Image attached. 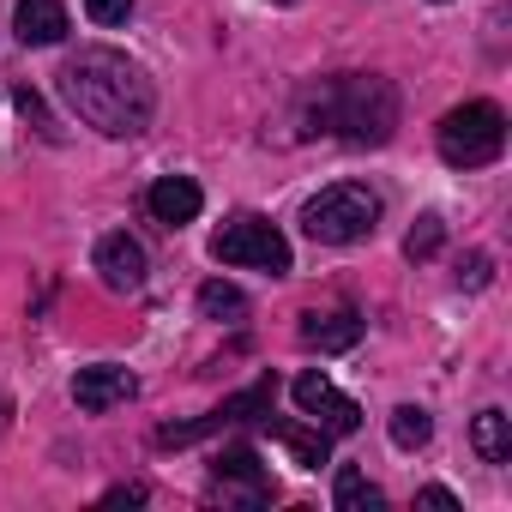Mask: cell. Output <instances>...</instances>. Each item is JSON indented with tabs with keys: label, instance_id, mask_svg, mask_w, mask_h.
Listing matches in <instances>:
<instances>
[{
	"label": "cell",
	"instance_id": "obj_1",
	"mask_svg": "<svg viewBox=\"0 0 512 512\" xmlns=\"http://www.w3.org/2000/svg\"><path fill=\"white\" fill-rule=\"evenodd\" d=\"M61 91H67L73 115H79L85 127H97L103 139H139V133L151 127V115H157L151 79H145L121 49H103V43L79 49V55L61 67Z\"/></svg>",
	"mask_w": 512,
	"mask_h": 512
},
{
	"label": "cell",
	"instance_id": "obj_2",
	"mask_svg": "<svg viewBox=\"0 0 512 512\" xmlns=\"http://www.w3.org/2000/svg\"><path fill=\"white\" fill-rule=\"evenodd\" d=\"M302 139L308 133H338L350 145H386L392 127H398V91L374 73H344V79H320L308 97H302V115H296Z\"/></svg>",
	"mask_w": 512,
	"mask_h": 512
},
{
	"label": "cell",
	"instance_id": "obj_3",
	"mask_svg": "<svg viewBox=\"0 0 512 512\" xmlns=\"http://www.w3.org/2000/svg\"><path fill=\"white\" fill-rule=\"evenodd\" d=\"M302 229H308V241H326V247L368 241L380 229V193L362 181H338L302 205Z\"/></svg>",
	"mask_w": 512,
	"mask_h": 512
},
{
	"label": "cell",
	"instance_id": "obj_4",
	"mask_svg": "<svg viewBox=\"0 0 512 512\" xmlns=\"http://www.w3.org/2000/svg\"><path fill=\"white\" fill-rule=\"evenodd\" d=\"M506 151V115L500 103H458L446 121H440V157L452 169H482Z\"/></svg>",
	"mask_w": 512,
	"mask_h": 512
},
{
	"label": "cell",
	"instance_id": "obj_5",
	"mask_svg": "<svg viewBox=\"0 0 512 512\" xmlns=\"http://www.w3.org/2000/svg\"><path fill=\"white\" fill-rule=\"evenodd\" d=\"M211 260H217V266H247V272L284 278V272H290V241H284L266 217H229V223L211 235Z\"/></svg>",
	"mask_w": 512,
	"mask_h": 512
},
{
	"label": "cell",
	"instance_id": "obj_6",
	"mask_svg": "<svg viewBox=\"0 0 512 512\" xmlns=\"http://www.w3.org/2000/svg\"><path fill=\"white\" fill-rule=\"evenodd\" d=\"M272 398H278V380L266 374V380H253L247 392L223 398V404H217L211 416H199V422H169V428H157V446H163V452H175V446H193V440H205V434L229 428V422H260V416L272 410Z\"/></svg>",
	"mask_w": 512,
	"mask_h": 512
},
{
	"label": "cell",
	"instance_id": "obj_7",
	"mask_svg": "<svg viewBox=\"0 0 512 512\" xmlns=\"http://www.w3.org/2000/svg\"><path fill=\"white\" fill-rule=\"evenodd\" d=\"M211 482H217L223 500H241V506H272V494H278L272 470L260 464L253 446H223L217 464H211Z\"/></svg>",
	"mask_w": 512,
	"mask_h": 512
},
{
	"label": "cell",
	"instance_id": "obj_8",
	"mask_svg": "<svg viewBox=\"0 0 512 512\" xmlns=\"http://www.w3.org/2000/svg\"><path fill=\"white\" fill-rule=\"evenodd\" d=\"M290 392H296V404H302V410H308V416H314L326 434H356V428H362V410H356V398H344V392H338V386H332L320 368H308V374H302Z\"/></svg>",
	"mask_w": 512,
	"mask_h": 512
},
{
	"label": "cell",
	"instance_id": "obj_9",
	"mask_svg": "<svg viewBox=\"0 0 512 512\" xmlns=\"http://www.w3.org/2000/svg\"><path fill=\"white\" fill-rule=\"evenodd\" d=\"M97 278H103V290H115V296L145 290V247H139L127 229L97 241Z\"/></svg>",
	"mask_w": 512,
	"mask_h": 512
},
{
	"label": "cell",
	"instance_id": "obj_10",
	"mask_svg": "<svg viewBox=\"0 0 512 512\" xmlns=\"http://www.w3.org/2000/svg\"><path fill=\"white\" fill-rule=\"evenodd\" d=\"M133 392H139V380H133L127 368H115V362H97V368H79V374H73V404H79L85 416H103V410L127 404Z\"/></svg>",
	"mask_w": 512,
	"mask_h": 512
},
{
	"label": "cell",
	"instance_id": "obj_11",
	"mask_svg": "<svg viewBox=\"0 0 512 512\" xmlns=\"http://www.w3.org/2000/svg\"><path fill=\"white\" fill-rule=\"evenodd\" d=\"M13 31L25 49H55L67 37V7L61 0H19L13 7Z\"/></svg>",
	"mask_w": 512,
	"mask_h": 512
},
{
	"label": "cell",
	"instance_id": "obj_12",
	"mask_svg": "<svg viewBox=\"0 0 512 512\" xmlns=\"http://www.w3.org/2000/svg\"><path fill=\"white\" fill-rule=\"evenodd\" d=\"M145 205H151V217H157L163 229H181V223L199 217L205 193H199V181H187V175H163V181L145 193Z\"/></svg>",
	"mask_w": 512,
	"mask_h": 512
},
{
	"label": "cell",
	"instance_id": "obj_13",
	"mask_svg": "<svg viewBox=\"0 0 512 512\" xmlns=\"http://www.w3.org/2000/svg\"><path fill=\"white\" fill-rule=\"evenodd\" d=\"M362 338V314L356 308H332V314H302V344L320 350V356H338V350H356Z\"/></svg>",
	"mask_w": 512,
	"mask_h": 512
},
{
	"label": "cell",
	"instance_id": "obj_14",
	"mask_svg": "<svg viewBox=\"0 0 512 512\" xmlns=\"http://www.w3.org/2000/svg\"><path fill=\"white\" fill-rule=\"evenodd\" d=\"M260 428H266V434H272V440H278L296 464H302V470L332 464V434H326L320 422H314V428H296V422H272V410H266V416H260Z\"/></svg>",
	"mask_w": 512,
	"mask_h": 512
},
{
	"label": "cell",
	"instance_id": "obj_15",
	"mask_svg": "<svg viewBox=\"0 0 512 512\" xmlns=\"http://www.w3.org/2000/svg\"><path fill=\"white\" fill-rule=\"evenodd\" d=\"M470 446H476L482 464H506L512 458V416L506 410H482L470 422Z\"/></svg>",
	"mask_w": 512,
	"mask_h": 512
},
{
	"label": "cell",
	"instance_id": "obj_16",
	"mask_svg": "<svg viewBox=\"0 0 512 512\" xmlns=\"http://www.w3.org/2000/svg\"><path fill=\"white\" fill-rule=\"evenodd\" d=\"M332 500H338V512H380V506H386V494H380V488H374L356 464H338Z\"/></svg>",
	"mask_w": 512,
	"mask_h": 512
},
{
	"label": "cell",
	"instance_id": "obj_17",
	"mask_svg": "<svg viewBox=\"0 0 512 512\" xmlns=\"http://www.w3.org/2000/svg\"><path fill=\"white\" fill-rule=\"evenodd\" d=\"M428 434H434V422H428L422 404H398V410H392V446L416 452V446H428Z\"/></svg>",
	"mask_w": 512,
	"mask_h": 512
},
{
	"label": "cell",
	"instance_id": "obj_18",
	"mask_svg": "<svg viewBox=\"0 0 512 512\" xmlns=\"http://www.w3.org/2000/svg\"><path fill=\"white\" fill-rule=\"evenodd\" d=\"M199 314H205V320H241V314H247V296H241L235 284L217 278V284L199 290Z\"/></svg>",
	"mask_w": 512,
	"mask_h": 512
},
{
	"label": "cell",
	"instance_id": "obj_19",
	"mask_svg": "<svg viewBox=\"0 0 512 512\" xmlns=\"http://www.w3.org/2000/svg\"><path fill=\"white\" fill-rule=\"evenodd\" d=\"M440 241H446V223H440L434 211H422V217L410 223V235H404V253H410V260H434Z\"/></svg>",
	"mask_w": 512,
	"mask_h": 512
},
{
	"label": "cell",
	"instance_id": "obj_20",
	"mask_svg": "<svg viewBox=\"0 0 512 512\" xmlns=\"http://www.w3.org/2000/svg\"><path fill=\"white\" fill-rule=\"evenodd\" d=\"M13 103H19V115H25V121H31V127L43 133V139H61V127H55V115L43 109V97H37L31 85H19V91H13Z\"/></svg>",
	"mask_w": 512,
	"mask_h": 512
},
{
	"label": "cell",
	"instance_id": "obj_21",
	"mask_svg": "<svg viewBox=\"0 0 512 512\" xmlns=\"http://www.w3.org/2000/svg\"><path fill=\"white\" fill-rule=\"evenodd\" d=\"M85 13H91V25L115 31V25H127V19H133V0H85Z\"/></svg>",
	"mask_w": 512,
	"mask_h": 512
},
{
	"label": "cell",
	"instance_id": "obj_22",
	"mask_svg": "<svg viewBox=\"0 0 512 512\" xmlns=\"http://www.w3.org/2000/svg\"><path fill=\"white\" fill-rule=\"evenodd\" d=\"M494 278V260H488V253H464V260H458V284L464 290H482Z\"/></svg>",
	"mask_w": 512,
	"mask_h": 512
},
{
	"label": "cell",
	"instance_id": "obj_23",
	"mask_svg": "<svg viewBox=\"0 0 512 512\" xmlns=\"http://www.w3.org/2000/svg\"><path fill=\"white\" fill-rule=\"evenodd\" d=\"M416 506H428V512H458V494H452V488H422Z\"/></svg>",
	"mask_w": 512,
	"mask_h": 512
},
{
	"label": "cell",
	"instance_id": "obj_24",
	"mask_svg": "<svg viewBox=\"0 0 512 512\" xmlns=\"http://www.w3.org/2000/svg\"><path fill=\"white\" fill-rule=\"evenodd\" d=\"M103 500H109V506H139V500H145V482H121V488H109Z\"/></svg>",
	"mask_w": 512,
	"mask_h": 512
},
{
	"label": "cell",
	"instance_id": "obj_25",
	"mask_svg": "<svg viewBox=\"0 0 512 512\" xmlns=\"http://www.w3.org/2000/svg\"><path fill=\"white\" fill-rule=\"evenodd\" d=\"M272 7H296V0H272Z\"/></svg>",
	"mask_w": 512,
	"mask_h": 512
}]
</instances>
